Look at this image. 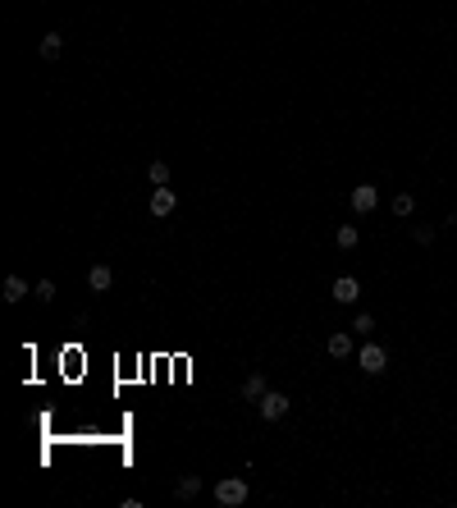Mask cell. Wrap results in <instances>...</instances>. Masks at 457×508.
I'll return each instance as SVG.
<instances>
[{
	"mask_svg": "<svg viewBox=\"0 0 457 508\" xmlns=\"http://www.w3.org/2000/svg\"><path fill=\"white\" fill-rule=\"evenodd\" d=\"M174 495H178V499H197V495H201V476H178Z\"/></svg>",
	"mask_w": 457,
	"mask_h": 508,
	"instance_id": "8fae6325",
	"label": "cell"
},
{
	"mask_svg": "<svg viewBox=\"0 0 457 508\" xmlns=\"http://www.w3.org/2000/svg\"><path fill=\"white\" fill-rule=\"evenodd\" d=\"M334 243L343 247V252H352V247H357V224H343V229L334 233Z\"/></svg>",
	"mask_w": 457,
	"mask_h": 508,
	"instance_id": "5bb4252c",
	"label": "cell"
},
{
	"mask_svg": "<svg viewBox=\"0 0 457 508\" xmlns=\"http://www.w3.org/2000/svg\"><path fill=\"white\" fill-rule=\"evenodd\" d=\"M147 179H151L156 188H165V183H169V165H165V161H151V165H147Z\"/></svg>",
	"mask_w": 457,
	"mask_h": 508,
	"instance_id": "4fadbf2b",
	"label": "cell"
},
{
	"mask_svg": "<svg viewBox=\"0 0 457 508\" xmlns=\"http://www.w3.org/2000/svg\"><path fill=\"white\" fill-rule=\"evenodd\" d=\"M33 293H37V302H55V284H51V279H37Z\"/></svg>",
	"mask_w": 457,
	"mask_h": 508,
	"instance_id": "e0dca14e",
	"label": "cell"
},
{
	"mask_svg": "<svg viewBox=\"0 0 457 508\" xmlns=\"http://www.w3.org/2000/svg\"><path fill=\"white\" fill-rule=\"evenodd\" d=\"M256 408H261V417H265V421H283V417H288V408H293V403H288V398H283L279 389H265V398H261V403H256Z\"/></svg>",
	"mask_w": 457,
	"mask_h": 508,
	"instance_id": "7a4b0ae2",
	"label": "cell"
},
{
	"mask_svg": "<svg viewBox=\"0 0 457 508\" xmlns=\"http://www.w3.org/2000/svg\"><path fill=\"white\" fill-rule=\"evenodd\" d=\"M325 353L334 357V362H343V357H352V334H348V330H338V334H329V343H325Z\"/></svg>",
	"mask_w": 457,
	"mask_h": 508,
	"instance_id": "52a82bcc",
	"label": "cell"
},
{
	"mask_svg": "<svg viewBox=\"0 0 457 508\" xmlns=\"http://www.w3.org/2000/svg\"><path fill=\"white\" fill-rule=\"evenodd\" d=\"M375 206H380V188H375V183H357V188H352V211H357V215H370Z\"/></svg>",
	"mask_w": 457,
	"mask_h": 508,
	"instance_id": "277c9868",
	"label": "cell"
},
{
	"mask_svg": "<svg viewBox=\"0 0 457 508\" xmlns=\"http://www.w3.org/2000/svg\"><path fill=\"white\" fill-rule=\"evenodd\" d=\"M412 192H393V215H412Z\"/></svg>",
	"mask_w": 457,
	"mask_h": 508,
	"instance_id": "9a60e30c",
	"label": "cell"
},
{
	"mask_svg": "<svg viewBox=\"0 0 457 508\" xmlns=\"http://www.w3.org/2000/svg\"><path fill=\"white\" fill-rule=\"evenodd\" d=\"M412 238H416V243H430V238H435V229H430V224H416Z\"/></svg>",
	"mask_w": 457,
	"mask_h": 508,
	"instance_id": "ac0fdd59",
	"label": "cell"
},
{
	"mask_svg": "<svg viewBox=\"0 0 457 508\" xmlns=\"http://www.w3.org/2000/svg\"><path fill=\"white\" fill-rule=\"evenodd\" d=\"M147 206H151V215H174L178 192L169 188V183H165V188H151V202H147Z\"/></svg>",
	"mask_w": 457,
	"mask_h": 508,
	"instance_id": "5b68a950",
	"label": "cell"
},
{
	"mask_svg": "<svg viewBox=\"0 0 457 508\" xmlns=\"http://www.w3.org/2000/svg\"><path fill=\"white\" fill-rule=\"evenodd\" d=\"M37 51H42V60H60L65 56V33H46Z\"/></svg>",
	"mask_w": 457,
	"mask_h": 508,
	"instance_id": "9c48e42d",
	"label": "cell"
},
{
	"mask_svg": "<svg viewBox=\"0 0 457 508\" xmlns=\"http://www.w3.org/2000/svg\"><path fill=\"white\" fill-rule=\"evenodd\" d=\"M384 362H389V353H384L380 343H366V348L357 353V366L366 371V376H380V371H384Z\"/></svg>",
	"mask_w": 457,
	"mask_h": 508,
	"instance_id": "3957f363",
	"label": "cell"
},
{
	"mask_svg": "<svg viewBox=\"0 0 457 508\" xmlns=\"http://www.w3.org/2000/svg\"><path fill=\"white\" fill-rule=\"evenodd\" d=\"M210 495H215L219 508H238V504H247V476H219Z\"/></svg>",
	"mask_w": 457,
	"mask_h": 508,
	"instance_id": "6da1fadb",
	"label": "cell"
},
{
	"mask_svg": "<svg viewBox=\"0 0 457 508\" xmlns=\"http://www.w3.org/2000/svg\"><path fill=\"white\" fill-rule=\"evenodd\" d=\"M242 398H247V403H261L265 398V376L261 371H251V376L242 380Z\"/></svg>",
	"mask_w": 457,
	"mask_h": 508,
	"instance_id": "30bf717a",
	"label": "cell"
},
{
	"mask_svg": "<svg viewBox=\"0 0 457 508\" xmlns=\"http://www.w3.org/2000/svg\"><path fill=\"white\" fill-rule=\"evenodd\" d=\"M28 298V284L19 275H5V302H23Z\"/></svg>",
	"mask_w": 457,
	"mask_h": 508,
	"instance_id": "7c38bea8",
	"label": "cell"
},
{
	"mask_svg": "<svg viewBox=\"0 0 457 508\" xmlns=\"http://www.w3.org/2000/svg\"><path fill=\"white\" fill-rule=\"evenodd\" d=\"M110 284H115V270H110L106 261H97V265L88 270V288H92V293H106Z\"/></svg>",
	"mask_w": 457,
	"mask_h": 508,
	"instance_id": "8992f818",
	"label": "cell"
},
{
	"mask_svg": "<svg viewBox=\"0 0 457 508\" xmlns=\"http://www.w3.org/2000/svg\"><path fill=\"white\" fill-rule=\"evenodd\" d=\"M352 330H357V334H370V330H375V316H370V311H357V320H352Z\"/></svg>",
	"mask_w": 457,
	"mask_h": 508,
	"instance_id": "2e32d148",
	"label": "cell"
},
{
	"mask_svg": "<svg viewBox=\"0 0 457 508\" xmlns=\"http://www.w3.org/2000/svg\"><path fill=\"white\" fill-rule=\"evenodd\" d=\"M334 302H357L361 298V284L352 275H343V279H334V293H329Z\"/></svg>",
	"mask_w": 457,
	"mask_h": 508,
	"instance_id": "ba28073f",
	"label": "cell"
}]
</instances>
